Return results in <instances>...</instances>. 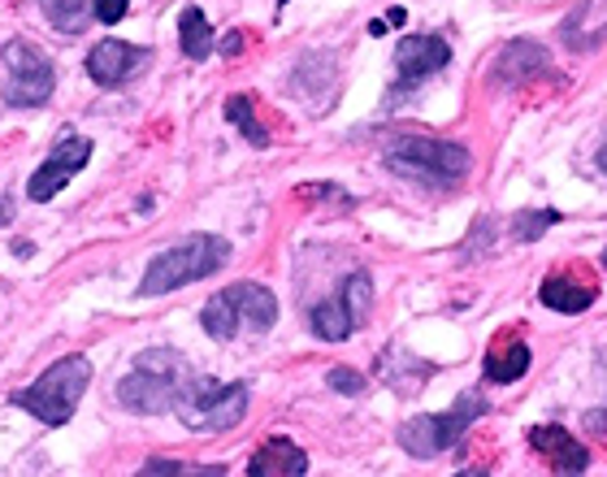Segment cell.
<instances>
[{
    "label": "cell",
    "instance_id": "cell-21",
    "mask_svg": "<svg viewBox=\"0 0 607 477\" xmlns=\"http://www.w3.org/2000/svg\"><path fill=\"white\" fill-rule=\"evenodd\" d=\"M226 117L244 131V139H248L253 148H269V131H265V126H260V117H256L253 96H230V101H226Z\"/></svg>",
    "mask_w": 607,
    "mask_h": 477
},
{
    "label": "cell",
    "instance_id": "cell-23",
    "mask_svg": "<svg viewBox=\"0 0 607 477\" xmlns=\"http://www.w3.org/2000/svg\"><path fill=\"white\" fill-rule=\"evenodd\" d=\"M559 212L556 209H538V212H516V221H512V235L521 239V243H534L547 226H556Z\"/></svg>",
    "mask_w": 607,
    "mask_h": 477
},
{
    "label": "cell",
    "instance_id": "cell-9",
    "mask_svg": "<svg viewBox=\"0 0 607 477\" xmlns=\"http://www.w3.org/2000/svg\"><path fill=\"white\" fill-rule=\"evenodd\" d=\"M452 61V44L443 35H404L395 49V79L400 87H416Z\"/></svg>",
    "mask_w": 607,
    "mask_h": 477
},
{
    "label": "cell",
    "instance_id": "cell-16",
    "mask_svg": "<svg viewBox=\"0 0 607 477\" xmlns=\"http://www.w3.org/2000/svg\"><path fill=\"white\" fill-rule=\"evenodd\" d=\"M595 287H582V282H573V278H564V273H556V278H543V287H538V300L552 309V313H586L590 304H595Z\"/></svg>",
    "mask_w": 607,
    "mask_h": 477
},
{
    "label": "cell",
    "instance_id": "cell-25",
    "mask_svg": "<svg viewBox=\"0 0 607 477\" xmlns=\"http://www.w3.org/2000/svg\"><path fill=\"white\" fill-rule=\"evenodd\" d=\"M92 13L104 27H117L126 13H131V0H92Z\"/></svg>",
    "mask_w": 607,
    "mask_h": 477
},
{
    "label": "cell",
    "instance_id": "cell-27",
    "mask_svg": "<svg viewBox=\"0 0 607 477\" xmlns=\"http://www.w3.org/2000/svg\"><path fill=\"white\" fill-rule=\"evenodd\" d=\"M304 200H317V196H326V200H339V205H348V191L343 187H300Z\"/></svg>",
    "mask_w": 607,
    "mask_h": 477
},
{
    "label": "cell",
    "instance_id": "cell-2",
    "mask_svg": "<svg viewBox=\"0 0 607 477\" xmlns=\"http://www.w3.org/2000/svg\"><path fill=\"white\" fill-rule=\"evenodd\" d=\"M187 377H192V370H187V361H183L178 352L148 348V352L131 365V373L117 382V400H122L131 413H140V417H156V413H165V408L178 404Z\"/></svg>",
    "mask_w": 607,
    "mask_h": 477
},
{
    "label": "cell",
    "instance_id": "cell-4",
    "mask_svg": "<svg viewBox=\"0 0 607 477\" xmlns=\"http://www.w3.org/2000/svg\"><path fill=\"white\" fill-rule=\"evenodd\" d=\"M230 261V243L222 235H187L183 243L165 248L161 257H152L144 269V282H140V295H165V291H178L196 278H208Z\"/></svg>",
    "mask_w": 607,
    "mask_h": 477
},
{
    "label": "cell",
    "instance_id": "cell-29",
    "mask_svg": "<svg viewBox=\"0 0 607 477\" xmlns=\"http://www.w3.org/2000/svg\"><path fill=\"white\" fill-rule=\"evenodd\" d=\"M13 252H18V257H35V243L22 239V243H13Z\"/></svg>",
    "mask_w": 607,
    "mask_h": 477
},
{
    "label": "cell",
    "instance_id": "cell-17",
    "mask_svg": "<svg viewBox=\"0 0 607 477\" xmlns=\"http://www.w3.org/2000/svg\"><path fill=\"white\" fill-rule=\"evenodd\" d=\"M308 321H312L317 339H326V343H343V339H348V334L356 330V318H352V309L343 304V295H330V300H321V304L308 313Z\"/></svg>",
    "mask_w": 607,
    "mask_h": 477
},
{
    "label": "cell",
    "instance_id": "cell-26",
    "mask_svg": "<svg viewBox=\"0 0 607 477\" xmlns=\"http://www.w3.org/2000/svg\"><path fill=\"white\" fill-rule=\"evenodd\" d=\"M326 382H330L335 391H343V395H360V391H364V377L356 370H330L326 373Z\"/></svg>",
    "mask_w": 607,
    "mask_h": 477
},
{
    "label": "cell",
    "instance_id": "cell-6",
    "mask_svg": "<svg viewBox=\"0 0 607 477\" xmlns=\"http://www.w3.org/2000/svg\"><path fill=\"white\" fill-rule=\"evenodd\" d=\"M482 413H486V400L477 391H464L447 413H421V417L400 425V447H404L408 456H416V460H430V456L455 447Z\"/></svg>",
    "mask_w": 607,
    "mask_h": 477
},
{
    "label": "cell",
    "instance_id": "cell-15",
    "mask_svg": "<svg viewBox=\"0 0 607 477\" xmlns=\"http://www.w3.org/2000/svg\"><path fill=\"white\" fill-rule=\"evenodd\" d=\"M226 295H230V304L239 309V321L253 325V330H269V325L278 321V300H274V291L260 287V282H235V287H226Z\"/></svg>",
    "mask_w": 607,
    "mask_h": 477
},
{
    "label": "cell",
    "instance_id": "cell-10",
    "mask_svg": "<svg viewBox=\"0 0 607 477\" xmlns=\"http://www.w3.org/2000/svg\"><path fill=\"white\" fill-rule=\"evenodd\" d=\"M148 65V49H135L126 40H101L92 53H88V74L96 87H122L131 83L140 70Z\"/></svg>",
    "mask_w": 607,
    "mask_h": 477
},
{
    "label": "cell",
    "instance_id": "cell-3",
    "mask_svg": "<svg viewBox=\"0 0 607 477\" xmlns=\"http://www.w3.org/2000/svg\"><path fill=\"white\" fill-rule=\"evenodd\" d=\"M88 382H92V361L88 356H61L56 365L40 373V382H31L27 391H13L9 404L27 408L44 425H65L74 417L79 400L88 395Z\"/></svg>",
    "mask_w": 607,
    "mask_h": 477
},
{
    "label": "cell",
    "instance_id": "cell-22",
    "mask_svg": "<svg viewBox=\"0 0 607 477\" xmlns=\"http://www.w3.org/2000/svg\"><path fill=\"white\" fill-rule=\"evenodd\" d=\"M339 295H343V304L352 309L356 325L369 318V309H373V282H369V273H352V278H348V287H343Z\"/></svg>",
    "mask_w": 607,
    "mask_h": 477
},
{
    "label": "cell",
    "instance_id": "cell-11",
    "mask_svg": "<svg viewBox=\"0 0 607 477\" xmlns=\"http://www.w3.org/2000/svg\"><path fill=\"white\" fill-rule=\"evenodd\" d=\"M495 83H504V87H525V83H534V79H543L547 70H552V56L543 44H534V40H512L500 49L495 56Z\"/></svg>",
    "mask_w": 607,
    "mask_h": 477
},
{
    "label": "cell",
    "instance_id": "cell-24",
    "mask_svg": "<svg viewBox=\"0 0 607 477\" xmlns=\"http://www.w3.org/2000/svg\"><path fill=\"white\" fill-rule=\"evenodd\" d=\"M144 474H226L222 465H183V460H148Z\"/></svg>",
    "mask_w": 607,
    "mask_h": 477
},
{
    "label": "cell",
    "instance_id": "cell-18",
    "mask_svg": "<svg viewBox=\"0 0 607 477\" xmlns=\"http://www.w3.org/2000/svg\"><path fill=\"white\" fill-rule=\"evenodd\" d=\"M178 44H183V56H192V61H204L213 53V27L196 4H187L178 13Z\"/></svg>",
    "mask_w": 607,
    "mask_h": 477
},
{
    "label": "cell",
    "instance_id": "cell-7",
    "mask_svg": "<svg viewBox=\"0 0 607 477\" xmlns=\"http://www.w3.org/2000/svg\"><path fill=\"white\" fill-rule=\"evenodd\" d=\"M4 79H0V92L13 108H35L44 105L56 87V70L44 49H35L31 40H9L4 44Z\"/></svg>",
    "mask_w": 607,
    "mask_h": 477
},
{
    "label": "cell",
    "instance_id": "cell-1",
    "mask_svg": "<svg viewBox=\"0 0 607 477\" xmlns=\"http://www.w3.org/2000/svg\"><path fill=\"white\" fill-rule=\"evenodd\" d=\"M382 160L391 174H400L408 183H421V187H455L464 174H469V148H460L452 139H434V135H395Z\"/></svg>",
    "mask_w": 607,
    "mask_h": 477
},
{
    "label": "cell",
    "instance_id": "cell-8",
    "mask_svg": "<svg viewBox=\"0 0 607 477\" xmlns=\"http://www.w3.org/2000/svg\"><path fill=\"white\" fill-rule=\"evenodd\" d=\"M92 160V139H83V135H65L56 148H52V157L31 174V183H27V196L31 200H52L83 165Z\"/></svg>",
    "mask_w": 607,
    "mask_h": 477
},
{
    "label": "cell",
    "instance_id": "cell-30",
    "mask_svg": "<svg viewBox=\"0 0 607 477\" xmlns=\"http://www.w3.org/2000/svg\"><path fill=\"white\" fill-rule=\"evenodd\" d=\"M9 217H13V209H9V200L0 196V226H9Z\"/></svg>",
    "mask_w": 607,
    "mask_h": 477
},
{
    "label": "cell",
    "instance_id": "cell-5",
    "mask_svg": "<svg viewBox=\"0 0 607 477\" xmlns=\"http://www.w3.org/2000/svg\"><path fill=\"white\" fill-rule=\"evenodd\" d=\"M178 417L187 429H204V434H222L235 429L248 413V386L244 382H213V377H187L183 395H178Z\"/></svg>",
    "mask_w": 607,
    "mask_h": 477
},
{
    "label": "cell",
    "instance_id": "cell-14",
    "mask_svg": "<svg viewBox=\"0 0 607 477\" xmlns=\"http://www.w3.org/2000/svg\"><path fill=\"white\" fill-rule=\"evenodd\" d=\"M529 370V348L521 334H495V343L486 348V361H482V373L486 382H516Z\"/></svg>",
    "mask_w": 607,
    "mask_h": 477
},
{
    "label": "cell",
    "instance_id": "cell-28",
    "mask_svg": "<svg viewBox=\"0 0 607 477\" xmlns=\"http://www.w3.org/2000/svg\"><path fill=\"white\" fill-rule=\"evenodd\" d=\"M222 53H226V56H239V53H244V35H239V31H230V35L222 40Z\"/></svg>",
    "mask_w": 607,
    "mask_h": 477
},
{
    "label": "cell",
    "instance_id": "cell-20",
    "mask_svg": "<svg viewBox=\"0 0 607 477\" xmlns=\"http://www.w3.org/2000/svg\"><path fill=\"white\" fill-rule=\"evenodd\" d=\"M200 325L213 334V339H222V343H226V339H235V334H239V325H244V321H239V309L230 304V295H226V291H217V295L204 304Z\"/></svg>",
    "mask_w": 607,
    "mask_h": 477
},
{
    "label": "cell",
    "instance_id": "cell-13",
    "mask_svg": "<svg viewBox=\"0 0 607 477\" xmlns=\"http://www.w3.org/2000/svg\"><path fill=\"white\" fill-rule=\"evenodd\" d=\"M248 474L253 477H300L308 474V456L291 438H265L256 447V456L248 460Z\"/></svg>",
    "mask_w": 607,
    "mask_h": 477
},
{
    "label": "cell",
    "instance_id": "cell-12",
    "mask_svg": "<svg viewBox=\"0 0 607 477\" xmlns=\"http://www.w3.org/2000/svg\"><path fill=\"white\" fill-rule=\"evenodd\" d=\"M529 443L547 456V465H552L556 474H582V469L590 465V452H586L564 425H534V429H529Z\"/></svg>",
    "mask_w": 607,
    "mask_h": 477
},
{
    "label": "cell",
    "instance_id": "cell-31",
    "mask_svg": "<svg viewBox=\"0 0 607 477\" xmlns=\"http://www.w3.org/2000/svg\"><path fill=\"white\" fill-rule=\"evenodd\" d=\"M599 169H604V174H607V144H604V148H599Z\"/></svg>",
    "mask_w": 607,
    "mask_h": 477
},
{
    "label": "cell",
    "instance_id": "cell-19",
    "mask_svg": "<svg viewBox=\"0 0 607 477\" xmlns=\"http://www.w3.org/2000/svg\"><path fill=\"white\" fill-rule=\"evenodd\" d=\"M35 4L61 35H79L92 18V0H35Z\"/></svg>",
    "mask_w": 607,
    "mask_h": 477
}]
</instances>
